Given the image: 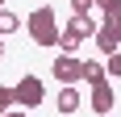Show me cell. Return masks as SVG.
Returning a JSON list of instances; mask_svg holds the SVG:
<instances>
[{"label": "cell", "mask_w": 121, "mask_h": 117, "mask_svg": "<svg viewBox=\"0 0 121 117\" xmlns=\"http://www.w3.org/2000/svg\"><path fill=\"white\" fill-rule=\"evenodd\" d=\"M17 29H21V17H17L13 9H4V4H0V38L17 34Z\"/></svg>", "instance_id": "9c48e42d"}, {"label": "cell", "mask_w": 121, "mask_h": 117, "mask_svg": "<svg viewBox=\"0 0 121 117\" xmlns=\"http://www.w3.org/2000/svg\"><path fill=\"white\" fill-rule=\"evenodd\" d=\"M79 80H84V84H92V88H96V84H104V63L88 58V63H84V71H79Z\"/></svg>", "instance_id": "ba28073f"}, {"label": "cell", "mask_w": 121, "mask_h": 117, "mask_svg": "<svg viewBox=\"0 0 121 117\" xmlns=\"http://www.w3.org/2000/svg\"><path fill=\"white\" fill-rule=\"evenodd\" d=\"M0 58H4V38H0Z\"/></svg>", "instance_id": "9a60e30c"}, {"label": "cell", "mask_w": 121, "mask_h": 117, "mask_svg": "<svg viewBox=\"0 0 121 117\" xmlns=\"http://www.w3.org/2000/svg\"><path fill=\"white\" fill-rule=\"evenodd\" d=\"M42 100H46V84L38 80V75H21V80H17V88H13V105L25 109V113H34Z\"/></svg>", "instance_id": "7a4b0ae2"}, {"label": "cell", "mask_w": 121, "mask_h": 117, "mask_svg": "<svg viewBox=\"0 0 121 117\" xmlns=\"http://www.w3.org/2000/svg\"><path fill=\"white\" fill-rule=\"evenodd\" d=\"M75 109H79V88H75V84H63V92H59V113H63V117H75Z\"/></svg>", "instance_id": "52a82bcc"}, {"label": "cell", "mask_w": 121, "mask_h": 117, "mask_svg": "<svg viewBox=\"0 0 121 117\" xmlns=\"http://www.w3.org/2000/svg\"><path fill=\"white\" fill-rule=\"evenodd\" d=\"M0 4H4V0H0Z\"/></svg>", "instance_id": "2e32d148"}, {"label": "cell", "mask_w": 121, "mask_h": 117, "mask_svg": "<svg viewBox=\"0 0 121 117\" xmlns=\"http://www.w3.org/2000/svg\"><path fill=\"white\" fill-rule=\"evenodd\" d=\"M113 105H117V88H113V80L96 84V88H92V113L104 117V113H113Z\"/></svg>", "instance_id": "5b68a950"}, {"label": "cell", "mask_w": 121, "mask_h": 117, "mask_svg": "<svg viewBox=\"0 0 121 117\" xmlns=\"http://www.w3.org/2000/svg\"><path fill=\"white\" fill-rule=\"evenodd\" d=\"M4 109H13V88L0 84V113H4Z\"/></svg>", "instance_id": "8fae6325"}, {"label": "cell", "mask_w": 121, "mask_h": 117, "mask_svg": "<svg viewBox=\"0 0 121 117\" xmlns=\"http://www.w3.org/2000/svg\"><path fill=\"white\" fill-rule=\"evenodd\" d=\"M104 117H109V113H104Z\"/></svg>", "instance_id": "e0dca14e"}, {"label": "cell", "mask_w": 121, "mask_h": 117, "mask_svg": "<svg viewBox=\"0 0 121 117\" xmlns=\"http://www.w3.org/2000/svg\"><path fill=\"white\" fill-rule=\"evenodd\" d=\"M71 13H92V0H71Z\"/></svg>", "instance_id": "4fadbf2b"}, {"label": "cell", "mask_w": 121, "mask_h": 117, "mask_svg": "<svg viewBox=\"0 0 121 117\" xmlns=\"http://www.w3.org/2000/svg\"><path fill=\"white\" fill-rule=\"evenodd\" d=\"M79 71H84V58L75 54H54V63H50V75L59 84H79Z\"/></svg>", "instance_id": "277c9868"}, {"label": "cell", "mask_w": 121, "mask_h": 117, "mask_svg": "<svg viewBox=\"0 0 121 117\" xmlns=\"http://www.w3.org/2000/svg\"><path fill=\"white\" fill-rule=\"evenodd\" d=\"M25 29H29V38H34L38 46H54V42H59V21H54V9H50V4H38V9L25 17Z\"/></svg>", "instance_id": "6da1fadb"}, {"label": "cell", "mask_w": 121, "mask_h": 117, "mask_svg": "<svg viewBox=\"0 0 121 117\" xmlns=\"http://www.w3.org/2000/svg\"><path fill=\"white\" fill-rule=\"evenodd\" d=\"M109 75H121V50H113V54H109Z\"/></svg>", "instance_id": "7c38bea8"}, {"label": "cell", "mask_w": 121, "mask_h": 117, "mask_svg": "<svg viewBox=\"0 0 121 117\" xmlns=\"http://www.w3.org/2000/svg\"><path fill=\"white\" fill-rule=\"evenodd\" d=\"M92 4H96L104 17H117V13H121V4H117V0H92Z\"/></svg>", "instance_id": "30bf717a"}, {"label": "cell", "mask_w": 121, "mask_h": 117, "mask_svg": "<svg viewBox=\"0 0 121 117\" xmlns=\"http://www.w3.org/2000/svg\"><path fill=\"white\" fill-rule=\"evenodd\" d=\"M92 38H96L100 54L121 50V13H117V17H104V25H96V29H92Z\"/></svg>", "instance_id": "3957f363"}, {"label": "cell", "mask_w": 121, "mask_h": 117, "mask_svg": "<svg viewBox=\"0 0 121 117\" xmlns=\"http://www.w3.org/2000/svg\"><path fill=\"white\" fill-rule=\"evenodd\" d=\"M0 117H29V113H25V109H4Z\"/></svg>", "instance_id": "5bb4252c"}, {"label": "cell", "mask_w": 121, "mask_h": 117, "mask_svg": "<svg viewBox=\"0 0 121 117\" xmlns=\"http://www.w3.org/2000/svg\"><path fill=\"white\" fill-rule=\"evenodd\" d=\"M63 29H71V34L79 38V42H84V38H92V29H96V21H92V13H71V21L63 25Z\"/></svg>", "instance_id": "8992f818"}]
</instances>
